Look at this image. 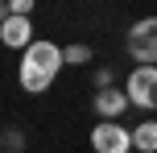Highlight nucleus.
<instances>
[{"label": "nucleus", "mask_w": 157, "mask_h": 153, "mask_svg": "<svg viewBox=\"0 0 157 153\" xmlns=\"http://www.w3.org/2000/svg\"><path fill=\"white\" fill-rule=\"evenodd\" d=\"M128 54L136 58L141 66H153L157 62V17H145V21H136L132 29H128Z\"/></svg>", "instance_id": "nucleus-1"}, {"label": "nucleus", "mask_w": 157, "mask_h": 153, "mask_svg": "<svg viewBox=\"0 0 157 153\" xmlns=\"http://www.w3.org/2000/svg\"><path fill=\"white\" fill-rule=\"evenodd\" d=\"M124 91H128V99L136 108H157V66H136L128 75Z\"/></svg>", "instance_id": "nucleus-2"}, {"label": "nucleus", "mask_w": 157, "mask_h": 153, "mask_svg": "<svg viewBox=\"0 0 157 153\" xmlns=\"http://www.w3.org/2000/svg\"><path fill=\"white\" fill-rule=\"evenodd\" d=\"M91 145H95V153H128L132 149V132H124L120 124L103 120L99 128L91 132Z\"/></svg>", "instance_id": "nucleus-3"}, {"label": "nucleus", "mask_w": 157, "mask_h": 153, "mask_svg": "<svg viewBox=\"0 0 157 153\" xmlns=\"http://www.w3.org/2000/svg\"><path fill=\"white\" fill-rule=\"evenodd\" d=\"M25 62L46 75H58V66H66V50H58L54 41H33V46H25Z\"/></svg>", "instance_id": "nucleus-4"}, {"label": "nucleus", "mask_w": 157, "mask_h": 153, "mask_svg": "<svg viewBox=\"0 0 157 153\" xmlns=\"http://www.w3.org/2000/svg\"><path fill=\"white\" fill-rule=\"evenodd\" d=\"M0 37H4V46H33V25H29V17H17V13H8L4 17V25H0Z\"/></svg>", "instance_id": "nucleus-5"}, {"label": "nucleus", "mask_w": 157, "mask_h": 153, "mask_svg": "<svg viewBox=\"0 0 157 153\" xmlns=\"http://www.w3.org/2000/svg\"><path fill=\"white\" fill-rule=\"evenodd\" d=\"M124 104H132V99H128V91H112V87H103L99 95H95V108H99L103 116H116V112H124Z\"/></svg>", "instance_id": "nucleus-6"}, {"label": "nucleus", "mask_w": 157, "mask_h": 153, "mask_svg": "<svg viewBox=\"0 0 157 153\" xmlns=\"http://www.w3.org/2000/svg\"><path fill=\"white\" fill-rule=\"evenodd\" d=\"M50 79H54V75H46V71H37V66L21 62V87H25V91H46Z\"/></svg>", "instance_id": "nucleus-7"}, {"label": "nucleus", "mask_w": 157, "mask_h": 153, "mask_svg": "<svg viewBox=\"0 0 157 153\" xmlns=\"http://www.w3.org/2000/svg\"><path fill=\"white\" fill-rule=\"evenodd\" d=\"M132 145L136 149H145V153H157V124L149 120V124H141V128L132 132Z\"/></svg>", "instance_id": "nucleus-8"}, {"label": "nucleus", "mask_w": 157, "mask_h": 153, "mask_svg": "<svg viewBox=\"0 0 157 153\" xmlns=\"http://www.w3.org/2000/svg\"><path fill=\"white\" fill-rule=\"evenodd\" d=\"M87 58H91L87 46H71V50H66V62H87Z\"/></svg>", "instance_id": "nucleus-9"}, {"label": "nucleus", "mask_w": 157, "mask_h": 153, "mask_svg": "<svg viewBox=\"0 0 157 153\" xmlns=\"http://www.w3.org/2000/svg\"><path fill=\"white\" fill-rule=\"evenodd\" d=\"M29 8H33V0H8V13H17V17H29Z\"/></svg>", "instance_id": "nucleus-10"}]
</instances>
